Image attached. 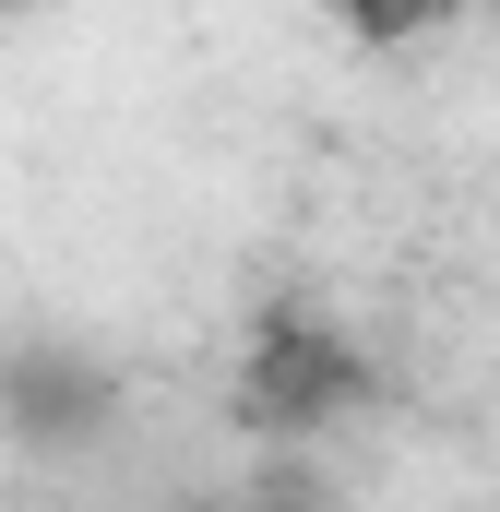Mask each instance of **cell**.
Returning <instances> with one entry per match:
<instances>
[{"label": "cell", "mask_w": 500, "mask_h": 512, "mask_svg": "<svg viewBox=\"0 0 500 512\" xmlns=\"http://www.w3.org/2000/svg\"><path fill=\"white\" fill-rule=\"evenodd\" d=\"M358 393V358L334 346V334H310V322H274L262 346H250V405H262V429H310L322 405H346Z\"/></svg>", "instance_id": "cell-1"}, {"label": "cell", "mask_w": 500, "mask_h": 512, "mask_svg": "<svg viewBox=\"0 0 500 512\" xmlns=\"http://www.w3.org/2000/svg\"><path fill=\"white\" fill-rule=\"evenodd\" d=\"M429 12H489V0H429Z\"/></svg>", "instance_id": "cell-2"}, {"label": "cell", "mask_w": 500, "mask_h": 512, "mask_svg": "<svg viewBox=\"0 0 500 512\" xmlns=\"http://www.w3.org/2000/svg\"><path fill=\"white\" fill-rule=\"evenodd\" d=\"M0 12H12V0H0Z\"/></svg>", "instance_id": "cell-3"}]
</instances>
